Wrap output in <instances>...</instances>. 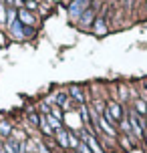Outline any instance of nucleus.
<instances>
[{
	"instance_id": "19",
	"label": "nucleus",
	"mask_w": 147,
	"mask_h": 153,
	"mask_svg": "<svg viewBox=\"0 0 147 153\" xmlns=\"http://www.w3.org/2000/svg\"><path fill=\"white\" fill-rule=\"evenodd\" d=\"M119 95H121V101H127V87L125 85L119 87Z\"/></svg>"
},
{
	"instance_id": "1",
	"label": "nucleus",
	"mask_w": 147,
	"mask_h": 153,
	"mask_svg": "<svg viewBox=\"0 0 147 153\" xmlns=\"http://www.w3.org/2000/svg\"><path fill=\"white\" fill-rule=\"evenodd\" d=\"M103 117H105L111 125H113V123H117V125H119V123L125 119L121 103H117V101H109V103H107V109H105V113H103Z\"/></svg>"
},
{
	"instance_id": "6",
	"label": "nucleus",
	"mask_w": 147,
	"mask_h": 153,
	"mask_svg": "<svg viewBox=\"0 0 147 153\" xmlns=\"http://www.w3.org/2000/svg\"><path fill=\"white\" fill-rule=\"evenodd\" d=\"M79 22H81V26H83V28H87V26H91V24L95 22V10H93V8H89V10H85V12H83V16L79 18Z\"/></svg>"
},
{
	"instance_id": "21",
	"label": "nucleus",
	"mask_w": 147,
	"mask_h": 153,
	"mask_svg": "<svg viewBox=\"0 0 147 153\" xmlns=\"http://www.w3.org/2000/svg\"><path fill=\"white\" fill-rule=\"evenodd\" d=\"M28 119H30V123H32V125H39V123H40L39 115H34V113H30V115H28Z\"/></svg>"
},
{
	"instance_id": "22",
	"label": "nucleus",
	"mask_w": 147,
	"mask_h": 153,
	"mask_svg": "<svg viewBox=\"0 0 147 153\" xmlns=\"http://www.w3.org/2000/svg\"><path fill=\"white\" fill-rule=\"evenodd\" d=\"M36 6H39V4H36L34 0H28V2H26V10H28V8H30V10H34Z\"/></svg>"
},
{
	"instance_id": "17",
	"label": "nucleus",
	"mask_w": 147,
	"mask_h": 153,
	"mask_svg": "<svg viewBox=\"0 0 147 153\" xmlns=\"http://www.w3.org/2000/svg\"><path fill=\"white\" fill-rule=\"evenodd\" d=\"M0 24H6V6L0 2Z\"/></svg>"
},
{
	"instance_id": "3",
	"label": "nucleus",
	"mask_w": 147,
	"mask_h": 153,
	"mask_svg": "<svg viewBox=\"0 0 147 153\" xmlns=\"http://www.w3.org/2000/svg\"><path fill=\"white\" fill-rule=\"evenodd\" d=\"M81 141H85L87 145L91 147V151H93V153H107V151H105V147L99 143V139L95 137V135H91L89 131H81Z\"/></svg>"
},
{
	"instance_id": "12",
	"label": "nucleus",
	"mask_w": 147,
	"mask_h": 153,
	"mask_svg": "<svg viewBox=\"0 0 147 153\" xmlns=\"http://www.w3.org/2000/svg\"><path fill=\"white\" fill-rule=\"evenodd\" d=\"M4 153H18V141L14 137L8 139L6 143H4Z\"/></svg>"
},
{
	"instance_id": "2",
	"label": "nucleus",
	"mask_w": 147,
	"mask_h": 153,
	"mask_svg": "<svg viewBox=\"0 0 147 153\" xmlns=\"http://www.w3.org/2000/svg\"><path fill=\"white\" fill-rule=\"evenodd\" d=\"M91 8V0H73L69 4V16L73 20H79L85 10Z\"/></svg>"
},
{
	"instance_id": "15",
	"label": "nucleus",
	"mask_w": 147,
	"mask_h": 153,
	"mask_svg": "<svg viewBox=\"0 0 147 153\" xmlns=\"http://www.w3.org/2000/svg\"><path fill=\"white\" fill-rule=\"evenodd\" d=\"M45 119H47V123L50 125V127H53L54 131H56V129H61V121H59V119H54L53 115H45Z\"/></svg>"
},
{
	"instance_id": "26",
	"label": "nucleus",
	"mask_w": 147,
	"mask_h": 153,
	"mask_svg": "<svg viewBox=\"0 0 147 153\" xmlns=\"http://www.w3.org/2000/svg\"><path fill=\"white\" fill-rule=\"evenodd\" d=\"M75 153H77V151H75Z\"/></svg>"
},
{
	"instance_id": "13",
	"label": "nucleus",
	"mask_w": 147,
	"mask_h": 153,
	"mask_svg": "<svg viewBox=\"0 0 147 153\" xmlns=\"http://www.w3.org/2000/svg\"><path fill=\"white\" fill-rule=\"evenodd\" d=\"M39 127H40V131H42V133H45L47 137H48V135H53V133H54V129H53V127H50V125H48V123H47V119H45V115L40 117V123H39Z\"/></svg>"
},
{
	"instance_id": "24",
	"label": "nucleus",
	"mask_w": 147,
	"mask_h": 153,
	"mask_svg": "<svg viewBox=\"0 0 147 153\" xmlns=\"http://www.w3.org/2000/svg\"><path fill=\"white\" fill-rule=\"evenodd\" d=\"M143 141H145V143H147V131H145V137H143Z\"/></svg>"
},
{
	"instance_id": "5",
	"label": "nucleus",
	"mask_w": 147,
	"mask_h": 153,
	"mask_svg": "<svg viewBox=\"0 0 147 153\" xmlns=\"http://www.w3.org/2000/svg\"><path fill=\"white\" fill-rule=\"evenodd\" d=\"M18 22L22 24V26L34 24V14H32V12H28L26 8H20V10H18Z\"/></svg>"
},
{
	"instance_id": "18",
	"label": "nucleus",
	"mask_w": 147,
	"mask_h": 153,
	"mask_svg": "<svg viewBox=\"0 0 147 153\" xmlns=\"http://www.w3.org/2000/svg\"><path fill=\"white\" fill-rule=\"evenodd\" d=\"M77 153H93V151H91V147L87 145L85 141H81V145H79V149H77Z\"/></svg>"
},
{
	"instance_id": "10",
	"label": "nucleus",
	"mask_w": 147,
	"mask_h": 153,
	"mask_svg": "<svg viewBox=\"0 0 147 153\" xmlns=\"http://www.w3.org/2000/svg\"><path fill=\"white\" fill-rule=\"evenodd\" d=\"M10 32H12V36H14V38H22L24 34H26V26H22V24L16 20V22L10 26Z\"/></svg>"
},
{
	"instance_id": "7",
	"label": "nucleus",
	"mask_w": 147,
	"mask_h": 153,
	"mask_svg": "<svg viewBox=\"0 0 147 153\" xmlns=\"http://www.w3.org/2000/svg\"><path fill=\"white\" fill-rule=\"evenodd\" d=\"M133 111L137 115H141V117H147V103L143 99H133Z\"/></svg>"
},
{
	"instance_id": "20",
	"label": "nucleus",
	"mask_w": 147,
	"mask_h": 153,
	"mask_svg": "<svg viewBox=\"0 0 147 153\" xmlns=\"http://www.w3.org/2000/svg\"><path fill=\"white\" fill-rule=\"evenodd\" d=\"M36 153H50L47 149V145H42V143H36Z\"/></svg>"
},
{
	"instance_id": "4",
	"label": "nucleus",
	"mask_w": 147,
	"mask_h": 153,
	"mask_svg": "<svg viewBox=\"0 0 147 153\" xmlns=\"http://www.w3.org/2000/svg\"><path fill=\"white\" fill-rule=\"evenodd\" d=\"M54 137H56V143L62 147V149H69V131L67 129H56L54 131Z\"/></svg>"
},
{
	"instance_id": "14",
	"label": "nucleus",
	"mask_w": 147,
	"mask_h": 153,
	"mask_svg": "<svg viewBox=\"0 0 147 153\" xmlns=\"http://www.w3.org/2000/svg\"><path fill=\"white\" fill-rule=\"evenodd\" d=\"M79 145H81V139H77V137H75V133H71V131H69V149L77 151Z\"/></svg>"
},
{
	"instance_id": "9",
	"label": "nucleus",
	"mask_w": 147,
	"mask_h": 153,
	"mask_svg": "<svg viewBox=\"0 0 147 153\" xmlns=\"http://www.w3.org/2000/svg\"><path fill=\"white\" fill-rule=\"evenodd\" d=\"M69 95L73 97V101H77V103H81V105H85V95H83V91H81V87H71Z\"/></svg>"
},
{
	"instance_id": "11",
	"label": "nucleus",
	"mask_w": 147,
	"mask_h": 153,
	"mask_svg": "<svg viewBox=\"0 0 147 153\" xmlns=\"http://www.w3.org/2000/svg\"><path fill=\"white\" fill-rule=\"evenodd\" d=\"M16 20H18V10H16V8H6V24H8V28H10Z\"/></svg>"
},
{
	"instance_id": "8",
	"label": "nucleus",
	"mask_w": 147,
	"mask_h": 153,
	"mask_svg": "<svg viewBox=\"0 0 147 153\" xmlns=\"http://www.w3.org/2000/svg\"><path fill=\"white\" fill-rule=\"evenodd\" d=\"M93 30H95V34H107V22H105L103 16H97V18H95Z\"/></svg>"
},
{
	"instance_id": "25",
	"label": "nucleus",
	"mask_w": 147,
	"mask_h": 153,
	"mask_svg": "<svg viewBox=\"0 0 147 153\" xmlns=\"http://www.w3.org/2000/svg\"><path fill=\"white\" fill-rule=\"evenodd\" d=\"M145 8H147V4H145Z\"/></svg>"
},
{
	"instance_id": "23",
	"label": "nucleus",
	"mask_w": 147,
	"mask_h": 153,
	"mask_svg": "<svg viewBox=\"0 0 147 153\" xmlns=\"http://www.w3.org/2000/svg\"><path fill=\"white\" fill-rule=\"evenodd\" d=\"M8 4H12V8L14 6H20V4H22V0H6Z\"/></svg>"
},
{
	"instance_id": "16",
	"label": "nucleus",
	"mask_w": 147,
	"mask_h": 153,
	"mask_svg": "<svg viewBox=\"0 0 147 153\" xmlns=\"http://www.w3.org/2000/svg\"><path fill=\"white\" fill-rule=\"evenodd\" d=\"M10 133H12V127L6 121H0V135H10Z\"/></svg>"
}]
</instances>
